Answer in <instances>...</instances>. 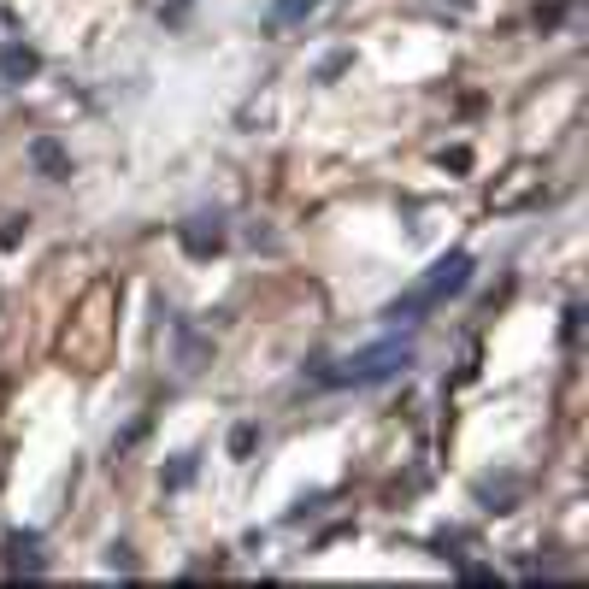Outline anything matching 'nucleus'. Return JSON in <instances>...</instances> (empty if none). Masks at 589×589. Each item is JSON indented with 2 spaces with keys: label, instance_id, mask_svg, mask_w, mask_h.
Instances as JSON below:
<instances>
[{
  "label": "nucleus",
  "instance_id": "nucleus-1",
  "mask_svg": "<svg viewBox=\"0 0 589 589\" xmlns=\"http://www.w3.org/2000/svg\"><path fill=\"white\" fill-rule=\"evenodd\" d=\"M466 283H472V254H466V248H454V254L436 259V266L424 271V278L412 283L401 300H390V307H383V319H390V324H412V319H424L431 307H442L448 295H460Z\"/></svg>",
  "mask_w": 589,
  "mask_h": 589
},
{
  "label": "nucleus",
  "instance_id": "nucleus-2",
  "mask_svg": "<svg viewBox=\"0 0 589 589\" xmlns=\"http://www.w3.org/2000/svg\"><path fill=\"white\" fill-rule=\"evenodd\" d=\"M407 366H412V342H407V336H383V342L360 348L354 360H342V366L319 371V383H336V390H371V383L401 378Z\"/></svg>",
  "mask_w": 589,
  "mask_h": 589
},
{
  "label": "nucleus",
  "instance_id": "nucleus-3",
  "mask_svg": "<svg viewBox=\"0 0 589 589\" xmlns=\"http://www.w3.org/2000/svg\"><path fill=\"white\" fill-rule=\"evenodd\" d=\"M178 242H183V254H189V259H212L224 248V224L207 218V212H195L189 224H178Z\"/></svg>",
  "mask_w": 589,
  "mask_h": 589
},
{
  "label": "nucleus",
  "instance_id": "nucleus-4",
  "mask_svg": "<svg viewBox=\"0 0 589 589\" xmlns=\"http://www.w3.org/2000/svg\"><path fill=\"white\" fill-rule=\"evenodd\" d=\"M42 71V54H36L30 42H6L0 47V77L6 83H24V77H36Z\"/></svg>",
  "mask_w": 589,
  "mask_h": 589
},
{
  "label": "nucleus",
  "instance_id": "nucleus-5",
  "mask_svg": "<svg viewBox=\"0 0 589 589\" xmlns=\"http://www.w3.org/2000/svg\"><path fill=\"white\" fill-rule=\"evenodd\" d=\"M30 166L36 171H42V178H71V159H66V147H59L54 142V136H36V142H30Z\"/></svg>",
  "mask_w": 589,
  "mask_h": 589
},
{
  "label": "nucleus",
  "instance_id": "nucleus-6",
  "mask_svg": "<svg viewBox=\"0 0 589 589\" xmlns=\"http://www.w3.org/2000/svg\"><path fill=\"white\" fill-rule=\"evenodd\" d=\"M12 566H24V572H42V543H36V536L30 531H24V536H12Z\"/></svg>",
  "mask_w": 589,
  "mask_h": 589
},
{
  "label": "nucleus",
  "instance_id": "nucleus-7",
  "mask_svg": "<svg viewBox=\"0 0 589 589\" xmlns=\"http://www.w3.org/2000/svg\"><path fill=\"white\" fill-rule=\"evenodd\" d=\"M312 6H319V0H271V24H278V30L283 24H300Z\"/></svg>",
  "mask_w": 589,
  "mask_h": 589
},
{
  "label": "nucleus",
  "instance_id": "nucleus-8",
  "mask_svg": "<svg viewBox=\"0 0 589 589\" xmlns=\"http://www.w3.org/2000/svg\"><path fill=\"white\" fill-rule=\"evenodd\" d=\"M254 442H259V431H254V424H236V431H230V454H236V460H248V454H254Z\"/></svg>",
  "mask_w": 589,
  "mask_h": 589
},
{
  "label": "nucleus",
  "instance_id": "nucleus-9",
  "mask_svg": "<svg viewBox=\"0 0 589 589\" xmlns=\"http://www.w3.org/2000/svg\"><path fill=\"white\" fill-rule=\"evenodd\" d=\"M189 478H195V454H183L178 466L166 472V490H183V483H189Z\"/></svg>",
  "mask_w": 589,
  "mask_h": 589
},
{
  "label": "nucleus",
  "instance_id": "nucleus-10",
  "mask_svg": "<svg viewBox=\"0 0 589 589\" xmlns=\"http://www.w3.org/2000/svg\"><path fill=\"white\" fill-rule=\"evenodd\" d=\"M442 166H448V171H466L472 154H466V147H454V154H442Z\"/></svg>",
  "mask_w": 589,
  "mask_h": 589
}]
</instances>
